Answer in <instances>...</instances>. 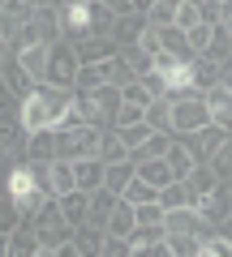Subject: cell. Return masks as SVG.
Wrapping results in <instances>:
<instances>
[{
  "label": "cell",
  "instance_id": "cell-1",
  "mask_svg": "<svg viewBox=\"0 0 232 257\" xmlns=\"http://www.w3.org/2000/svg\"><path fill=\"white\" fill-rule=\"evenodd\" d=\"M73 86H52V82H39L35 94L30 99H22V124H26V133H35V128H47V124H60V116H65L69 107H73Z\"/></svg>",
  "mask_w": 232,
  "mask_h": 257
},
{
  "label": "cell",
  "instance_id": "cell-2",
  "mask_svg": "<svg viewBox=\"0 0 232 257\" xmlns=\"http://www.w3.org/2000/svg\"><path fill=\"white\" fill-rule=\"evenodd\" d=\"M30 223H35V236H39V253L35 257H56V253H60V244L73 240V223L60 214V197H56V193L39 206L35 214H30Z\"/></svg>",
  "mask_w": 232,
  "mask_h": 257
},
{
  "label": "cell",
  "instance_id": "cell-3",
  "mask_svg": "<svg viewBox=\"0 0 232 257\" xmlns=\"http://www.w3.org/2000/svg\"><path fill=\"white\" fill-rule=\"evenodd\" d=\"M73 103H78V111L86 116V124L112 128L116 124V111H121V103H125V94H121V86L103 82V86H95V90H78Z\"/></svg>",
  "mask_w": 232,
  "mask_h": 257
},
{
  "label": "cell",
  "instance_id": "cell-4",
  "mask_svg": "<svg viewBox=\"0 0 232 257\" xmlns=\"http://www.w3.org/2000/svg\"><path fill=\"white\" fill-rule=\"evenodd\" d=\"M78 69H82V60H78V47L69 43V39H56L43 82H52V86H73V82H78Z\"/></svg>",
  "mask_w": 232,
  "mask_h": 257
},
{
  "label": "cell",
  "instance_id": "cell-5",
  "mask_svg": "<svg viewBox=\"0 0 232 257\" xmlns=\"http://www.w3.org/2000/svg\"><path fill=\"white\" fill-rule=\"evenodd\" d=\"M202 124H211L206 94H189V99H177V103H172V133H198Z\"/></svg>",
  "mask_w": 232,
  "mask_h": 257
},
{
  "label": "cell",
  "instance_id": "cell-6",
  "mask_svg": "<svg viewBox=\"0 0 232 257\" xmlns=\"http://www.w3.org/2000/svg\"><path fill=\"white\" fill-rule=\"evenodd\" d=\"M177 138H181V142L189 146V155H194V163H211V155H215V150H219L223 142L232 138V133H228V128H219V124L211 120V124H202L198 133H177Z\"/></svg>",
  "mask_w": 232,
  "mask_h": 257
},
{
  "label": "cell",
  "instance_id": "cell-7",
  "mask_svg": "<svg viewBox=\"0 0 232 257\" xmlns=\"http://www.w3.org/2000/svg\"><path fill=\"white\" fill-rule=\"evenodd\" d=\"M0 86H5V90H9L13 99H30L39 82H35L30 73H26V69H22L18 52H9V56H5V64H0Z\"/></svg>",
  "mask_w": 232,
  "mask_h": 257
},
{
  "label": "cell",
  "instance_id": "cell-8",
  "mask_svg": "<svg viewBox=\"0 0 232 257\" xmlns=\"http://www.w3.org/2000/svg\"><path fill=\"white\" fill-rule=\"evenodd\" d=\"M86 5H91V0H86ZM86 5H65V9H60V39L78 43V39L95 35V26H91V9H86Z\"/></svg>",
  "mask_w": 232,
  "mask_h": 257
},
{
  "label": "cell",
  "instance_id": "cell-9",
  "mask_svg": "<svg viewBox=\"0 0 232 257\" xmlns=\"http://www.w3.org/2000/svg\"><path fill=\"white\" fill-rule=\"evenodd\" d=\"M146 22L150 18H146V13H138V9H133V13H116V22H112L108 35L116 39V47H129V43H138V39H142Z\"/></svg>",
  "mask_w": 232,
  "mask_h": 257
},
{
  "label": "cell",
  "instance_id": "cell-10",
  "mask_svg": "<svg viewBox=\"0 0 232 257\" xmlns=\"http://www.w3.org/2000/svg\"><path fill=\"white\" fill-rule=\"evenodd\" d=\"M78 60L82 64H95V60H108V56H116L121 47H116V39L112 35H86V39H78Z\"/></svg>",
  "mask_w": 232,
  "mask_h": 257
},
{
  "label": "cell",
  "instance_id": "cell-11",
  "mask_svg": "<svg viewBox=\"0 0 232 257\" xmlns=\"http://www.w3.org/2000/svg\"><path fill=\"white\" fill-rule=\"evenodd\" d=\"M185 189H189V202H198V197H206V193H215V184H219V176H215L211 163H194L185 176Z\"/></svg>",
  "mask_w": 232,
  "mask_h": 257
},
{
  "label": "cell",
  "instance_id": "cell-12",
  "mask_svg": "<svg viewBox=\"0 0 232 257\" xmlns=\"http://www.w3.org/2000/svg\"><path fill=\"white\" fill-rule=\"evenodd\" d=\"M103 172H108V163H103L99 155H82V159H73L78 189H86V193H95V189L103 184Z\"/></svg>",
  "mask_w": 232,
  "mask_h": 257
},
{
  "label": "cell",
  "instance_id": "cell-13",
  "mask_svg": "<svg viewBox=\"0 0 232 257\" xmlns=\"http://www.w3.org/2000/svg\"><path fill=\"white\" fill-rule=\"evenodd\" d=\"M9 257H35L39 253V236H35V223L30 219H22L18 227L9 231V248H5Z\"/></svg>",
  "mask_w": 232,
  "mask_h": 257
},
{
  "label": "cell",
  "instance_id": "cell-14",
  "mask_svg": "<svg viewBox=\"0 0 232 257\" xmlns=\"http://www.w3.org/2000/svg\"><path fill=\"white\" fill-rule=\"evenodd\" d=\"M18 60H22V69H26L35 82H43V77H47V60H52V43H30V47H22Z\"/></svg>",
  "mask_w": 232,
  "mask_h": 257
},
{
  "label": "cell",
  "instance_id": "cell-15",
  "mask_svg": "<svg viewBox=\"0 0 232 257\" xmlns=\"http://www.w3.org/2000/svg\"><path fill=\"white\" fill-rule=\"evenodd\" d=\"M206 107H211L215 124L232 133V90H228V86H211V90H206Z\"/></svg>",
  "mask_w": 232,
  "mask_h": 257
},
{
  "label": "cell",
  "instance_id": "cell-16",
  "mask_svg": "<svg viewBox=\"0 0 232 257\" xmlns=\"http://www.w3.org/2000/svg\"><path fill=\"white\" fill-rule=\"evenodd\" d=\"M60 214H65L69 223H86L91 219V193L86 189H69V193H60Z\"/></svg>",
  "mask_w": 232,
  "mask_h": 257
},
{
  "label": "cell",
  "instance_id": "cell-17",
  "mask_svg": "<svg viewBox=\"0 0 232 257\" xmlns=\"http://www.w3.org/2000/svg\"><path fill=\"white\" fill-rule=\"evenodd\" d=\"M26 159H56V124L26 133Z\"/></svg>",
  "mask_w": 232,
  "mask_h": 257
},
{
  "label": "cell",
  "instance_id": "cell-18",
  "mask_svg": "<svg viewBox=\"0 0 232 257\" xmlns=\"http://www.w3.org/2000/svg\"><path fill=\"white\" fill-rule=\"evenodd\" d=\"M189 77H194V86L206 94L211 86H219V64H215L211 56H202V52H198L194 60H189Z\"/></svg>",
  "mask_w": 232,
  "mask_h": 257
},
{
  "label": "cell",
  "instance_id": "cell-19",
  "mask_svg": "<svg viewBox=\"0 0 232 257\" xmlns=\"http://www.w3.org/2000/svg\"><path fill=\"white\" fill-rule=\"evenodd\" d=\"M138 227V210H133V202H116V210L108 214V223H103V231H112V236H129V231Z\"/></svg>",
  "mask_w": 232,
  "mask_h": 257
},
{
  "label": "cell",
  "instance_id": "cell-20",
  "mask_svg": "<svg viewBox=\"0 0 232 257\" xmlns=\"http://www.w3.org/2000/svg\"><path fill=\"white\" fill-rule=\"evenodd\" d=\"M103 236H108V231H103L99 223H78L73 227V240H78V248H82L86 257H103Z\"/></svg>",
  "mask_w": 232,
  "mask_h": 257
},
{
  "label": "cell",
  "instance_id": "cell-21",
  "mask_svg": "<svg viewBox=\"0 0 232 257\" xmlns=\"http://www.w3.org/2000/svg\"><path fill=\"white\" fill-rule=\"evenodd\" d=\"M116 202H121V193H112L108 184H99V189L91 193V219H86V223H99V227H103L108 214L116 210Z\"/></svg>",
  "mask_w": 232,
  "mask_h": 257
},
{
  "label": "cell",
  "instance_id": "cell-22",
  "mask_svg": "<svg viewBox=\"0 0 232 257\" xmlns=\"http://www.w3.org/2000/svg\"><path fill=\"white\" fill-rule=\"evenodd\" d=\"M138 176H142V180H150L155 189H164V184L177 180V172L168 167V159H164V155H159V159H142V163H138Z\"/></svg>",
  "mask_w": 232,
  "mask_h": 257
},
{
  "label": "cell",
  "instance_id": "cell-23",
  "mask_svg": "<svg viewBox=\"0 0 232 257\" xmlns=\"http://www.w3.org/2000/svg\"><path fill=\"white\" fill-rule=\"evenodd\" d=\"M133 176H138V163H133V159H121V163H108V172H103V184H108L112 193H125Z\"/></svg>",
  "mask_w": 232,
  "mask_h": 257
},
{
  "label": "cell",
  "instance_id": "cell-24",
  "mask_svg": "<svg viewBox=\"0 0 232 257\" xmlns=\"http://www.w3.org/2000/svg\"><path fill=\"white\" fill-rule=\"evenodd\" d=\"M168 253L172 257H202V236L198 231H172L168 236Z\"/></svg>",
  "mask_w": 232,
  "mask_h": 257
},
{
  "label": "cell",
  "instance_id": "cell-25",
  "mask_svg": "<svg viewBox=\"0 0 232 257\" xmlns=\"http://www.w3.org/2000/svg\"><path fill=\"white\" fill-rule=\"evenodd\" d=\"M146 124L159 128V133H172V99L168 94H159V99L146 103Z\"/></svg>",
  "mask_w": 232,
  "mask_h": 257
},
{
  "label": "cell",
  "instance_id": "cell-26",
  "mask_svg": "<svg viewBox=\"0 0 232 257\" xmlns=\"http://www.w3.org/2000/svg\"><path fill=\"white\" fill-rule=\"evenodd\" d=\"M202 56H211L215 64H223V60L232 56V35H228V26H223V22H219L215 30H211V43L202 47Z\"/></svg>",
  "mask_w": 232,
  "mask_h": 257
},
{
  "label": "cell",
  "instance_id": "cell-27",
  "mask_svg": "<svg viewBox=\"0 0 232 257\" xmlns=\"http://www.w3.org/2000/svg\"><path fill=\"white\" fill-rule=\"evenodd\" d=\"M99 159H103V163H121V159H129V146L121 142V133H116V128H103Z\"/></svg>",
  "mask_w": 232,
  "mask_h": 257
},
{
  "label": "cell",
  "instance_id": "cell-28",
  "mask_svg": "<svg viewBox=\"0 0 232 257\" xmlns=\"http://www.w3.org/2000/svg\"><path fill=\"white\" fill-rule=\"evenodd\" d=\"M52 189L56 197L69 189H78V176H73V159H52Z\"/></svg>",
  "mask_w": 232,
  "mask_h": 257
},
{
  "label": "cell",
  "instance_id": "cell-29",
  "mask_svg": "<svg viewBox=\"0 0 232 257\" xmlns=\"http://www.w3.org/2000/svg\"><path fill=\"white\" fill-rule=\"evenodd\" d=\"M164 159H168V167L177 172V180L189 172V167H194V155H189V146L177 138V133H172V146H168V155H164Z\"/></svg>",
  "mask_w": 232,
  "mask_h": 257
},
{
  "label": "cell",
  "instance_id": "cell-30",
  "mask_svg": "<svg viewBox=\"0 0 232 257\" xmlns=\"http://www.w3.org/2000/svg\"><path fill=\"white\" fill-rule=\"evenodd\" d=\"M22 223V210H18V202H13V193H9V184H0V231L9 236L13 227Z\"/></svg>",
  "mask_w": 232,
  "mask_h": 257
},
{
  "label": "cell",
  "instance_id": "cell-31",
  "mask_svg": "<svg viewBox=\"0 0 232 257\" xmlns=\"http://www.w3.org/2000/svg\"><path fill=\"white\" fill-rule=\"evenodd\" d=\"M121 60L129 64L133 73H146V69H155V56H150L142 43H129V47H121Z\"/></svg>",
  "mask_w": 232,
  "mask_h": 257
},
{
  "label": "cell",
  "instance_id": "cell-32",
  "mask_svg": "<svg viewBox=\"0 0 232 257\" xmlns=\"http://www.w3.org/2000/svg\"><path fill=\"white\" fill-rule=\"evenodd\" d=\"M112 128H116V133H121V142H125V146H129V150H138L142 142H146L150 133H155V128H150L146 120H138V124H112Z\"/></svg>",
  "mask_w": 232,
  "mask_h": 257
},
{
  "label": "cell",
  "instance_id": "cell-33",
  "mask_svg": "<svg viewBox=\"0 0 232 257\" xmlns=\"http://www.w3.org/2000/svg\"><path fill=\"white\" fill-rule=\"evenodd\" d=\"M121 197H125V202H133V206H138V202H155V197H159V189H155L150 180H142V176H133V180H129V189H125Z\"/></svg>",
  "mask_w": 232,
  "mask_h": 257
},
{
  "label": "cell",
  "instance_id": "cell-34",
  "mask_svg": "<svg viewBox=\"0 0 232 257\" xmlns=\"http://www.w3.org/2000/svg\"><path fill=\"white\" fill-rule=\"evenodd\" d=\"M26 172H30V180H35L43 193H56L52 189V159H26Z\"/></svg>",
  "mask_w": 232,
  "mask_h": 257
},
{
  "label": "cell",
  "instance_id": "cell-35",
  "mask_svg": "<svg viewBox=\"0 0 232 257\" xmlns=\"http://www.w3.org/2000/svg\"><path fill=\"white\" fill-rule=\"evenodd\" d=\"M177 9H181V0H155L146 9V18L155 22V26H172V22H177Z\"/></svg>",
  "mask_w": 232,
  "mask_h": 257
},
{
  "label": "cell",
  "instance_id": "cell-36",
  "mask_svg": "<svg viewBox=\"0 0 232 257\" xmlns=\"http://www.w3.org/2000/svg\"><path fill=\"white\" fill-rule=\"evenodd\" d=\"M159 202H164V210H177V206H185V202H189V189H185V180H172V184H164V189H159Z\"/></svg>",
  "mask_w": 232,
  "mask_h": 257
},
{
  "label": "cell",
  "instance_id": "cell-37",
  "mask_svg": "<svg viewBox=\"0 0 232 257\" xmlns=\"http://www.w3.org/2000/svg\"><path fill=\"white\" fill-rule=\"evenodd\" d=\"M133 210H138V227H155V223H164V202H138L133 206Z\"/></svg>",
  "mask_w": 232,
  "mask_h": 257
},
{
  "label": "cell",
  "instance_id": "cell-38",
  "mask_svg": "<svg viewBox=\"0 0 232 257\" xmlns=\"http://www.w3.org/2000/svg\"><path fill=\"white\" fill-rule=\"evenodd\" d=\"M39 5H43V0H5L0 9L9 13V18H18V22H30L39 13Z\"/></svg>",
  "mask_w": 232,
  "mask_h": 257
},
{
  "label": "cell",
  "instance_id": "cell-39",
  "mask_svg": "<svg viewBox=\"0 0 232 257\" xmlns=\"http://www.w3.org/2000/svg\"><path fill=\"white\" fill-rule=\"evenodd\" d=\"M211 167H215V176H219V180H228V176H232V138L211 155Z\"/></svg>",
  "mask_w": 232,
  "mask_h": 257
},
{
  "label": "cell",
  "instance_id": "cell-40",
  "mask_svg": "<svg viewBox=\"0 0 232 257\" xmlns=\"http://www.w3.org/2000/svg\"><path fill=\"white\" fill-rule=\"evenodd\" d=\"M211 30H215L211 22H194V26L185 30V35H189V47H194V52H202V47L211 43Z\"/></svg>",
  "mask_w": 232,
  "mask_h": 257
},
{
  "label": "cell",
  "instance_id": "cell-41",
  "mask_svg": "<svg viewBox=\"0 0 232 257\" xmlns=\"http://www.w3.org/2000/svg\"><path fill=\"white\" fill-rule=\"evenodd\" d=\"M121 94H125V103H142V107H146V103L155 99V94H150L146 86H142V77H133L129 86H121Z\"/></svg>",
  "mask_w": 232,
  "mask_h": 257
},
{
  "label": "cell",
  "instance_id": "cell-42",
  "mask_svg": "<svg viewBox=\"0 0 232 257\" xmlns=\"http://www.w3.org/2000/svg\"><path fill=\"white\" fill-rule=\"evenodd\" d=\"M103 257H129V236H103Z\"/></svg>",
  "mask_w": 232,
  "mask_h": 257
},
{
  "label": "cell",
  "instance_id": "cell-43",
  "mask_svg": "<svg viewBox=\"0 0 232 257\" xmlns=\"http://www.w3.org/2000/svg\"><path fill=\"white\" fill-rule=\"evenodd\" d=\"M138 120H146V107H142V103H121L116 124H138Z\"/></svg>",
  "mask_w": 232,
  "mask_h": 257
},
{
  "label": "cell",
  "instance_id": "cell-44",
  "mask_svg": "<svg viewBox=\"0 0 232 257\" xmlns=\"http://www.w3.org/2000/svg\"><path fill=\"white\" fill-rule=\"evenodd\" d=\"M181 64H185L181 56H172V52H155V69H159V73H177Z\"/></svg>",
  "mask_w": 232,
  "mask_h": 257
},
{
  "label": "cell",
  "instance_id": "cell-45",
  "mask_svg": "<svg viewBox=\"0 0 232 257\" xmlns=\"http://www.w3.org/2000/svg\"><path fill=\"white\" fill-rule=\"evenodd\" d=\"M198 22V5H189V0H181V9H177V26L181 30H189Z\"/></svg>",
  "mask_w": 232,
  "mask_h": 257
},
{
  "label": "cell",
  "instance_id": "cell-46",
  "mask_svg": "<svg viewBox=\"0 0 232 257\" xmlns=\"http://www.w3.org/2000/svg\"><path fill=\"white\" fill-rule=\"evenodd\" d=\"M138 77H142V86H146L155 99L164 94V73H159V69H146V73H138Z\"/></svg>",
  "mask_w": 232,
  "mask_h": 257
},
{
  "label": "cell",
  "instance_id": "cell-47",
  "mask_svg": "<svg viewBox=\"0 0 232 257\" xmlns=\"http://www.w3.org/2000/svg\"><path fill=\"white\" fill-rule=\"evenodd\" d=\"M215 193H219V202L228 206V219H232V176H228V180H219V184H215Z\"/></svg>",
  "mask_w": 232,
  "mask_h": 257
},
{
  "label": "cell",
  "instance_id": "cell-48",
  "mask_svg": "<svg viewBox=\"0 0 232 257\" xmlns=\"http://www.w3.org/2000/svg\"><path fill=\"white\" fill-rule=\"evenodd\" d=\"M219 86H228V90H232V56L219 64Z\"/></svg>",
  "mask_w": 232,
  "mask_h": 257
},
{
  "label": "cell",
  "instance_id": "cell-49",
  "mask_svg": "<svg viewBox=\"0 0 232 257\" xmlns=\"http://www.w3.org/2000/svg\"><path fill=\"white\" fill-rule=\"evenodd\" d=\"M103 5H108L112 13H133V5H129V0H103Z\"/></svg>",
  "mask_w": 232,
  "mask_h": 257
},
{
  "label": "cell",
  "instance_id": "cell-50",
  "mask_svg": "<svg viewBox=\"0 0 232 257\" xmlns=\"http://www.w3.org/2000/svg\"><path fill=\"white\" fill-rule=\"evenodd\" d=\"M129 5H133V9H138V13H146L150 5H155V0H129Z\"/></svg>",
  "mask_w": 232,
  "mask_h": 257
},
{
  "label": "cell",
  "instance_id": "cell-51",
  "mask_svg": "<svg viewBox=\"0 0 232 257\" xmlns=\"http://www.w3.org/2000/svg\"><path fill=\"white\" fill-rule=\"evenodd\" d=\"M5 248H9V236H5V231H0V253H5Z\"/></svg>",
  "mask_w": 232,
  "mask_h": 257
},
{
  "label": "cell",
  "instance_id": "cell-52",
  "mask_svg": "<svg viewBox=\"0 0 232 257\" xmlns=\"http://www.w3.org/2000/svg\"><path fill=\"white\" fill-rule=\"evenodd\" d=\"M5 56H9V47H5V39H0V64H5Z\"/></svg>",
  "mask_w": 232,
  "mask_h": 257
},
{
  "label": "cell",
  "instance_id": "cell-53",
  "mask_svg": "<svg viewBox=\"0 0 232 257\" xmlns=\"http://www.w3.org/2000/svg\"><path fill=\"white\" fill-rule=\"evenodd\" d=\"M43 5H52V9H60V5H65V0H43Z\"/></svg>",
  "mask_w": 232,
  "mask_h": 257
},
{
  "label": "cell",
  "instance_id": "cell-54",
  "mask_svg": "<svg viewBox=\"0 0 232 257\" xmlns=\"http://www.w3.org/2000/svg\"><path fill=\"white\" fill-rule=\"evenodd\" d=\"M189 5H198V9H202V5H211V0H189Z\"/></svg>",
  "mask_w": 232,
  "mask_h": 257
},
{
  "label": "cell",
  "instance_id": "cell-55",
  "mask_svg": "<svg viewBox=\"0 0 232 257\" xmlns=\"http://www.w3.org/2000/svg\"><path fill=\"white\" fill-rule=\"evenodd\" d=\"M65 5H86V0H65ZM65 5H60V9H65Z\"/></svg>",
  "mask_w": 232,
  "mask_h": 257
},
{
  "label": "cell",
  "instance_id": "cell-56",
  "mask_svg": "<svg viewBox=\"0 0 232 257\" xmlns=\"http://www.w3.org/2000/svg\"><path fill=\"white\" fill-rule=\"evenodd\" d=\"M223 26H228V35H232V22H223Z\"/></svg>",
  "mask_w": 232,
  "mask_h": 257
},
{
  "label": "cell",
  "instance_id": "cell-57",
  "mask_svg": "<svg viewBox=\"0 0 232 257\" xmlns=\"http://www.w3.org/2000/svg\"><path fill=\"white\" fill-rule=\"evenodd\" d=\"M0 5H5V0H0Z\"/></svg>",
  "mask_w": 232,
  "mask_h": 257
}]
</instances>
